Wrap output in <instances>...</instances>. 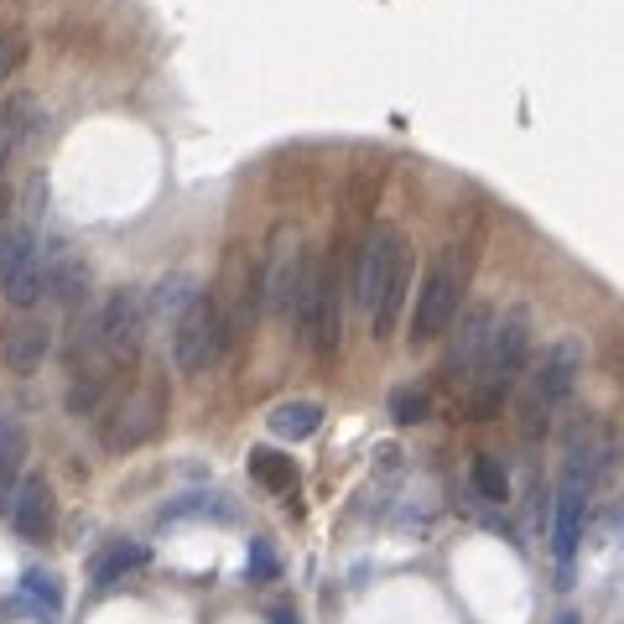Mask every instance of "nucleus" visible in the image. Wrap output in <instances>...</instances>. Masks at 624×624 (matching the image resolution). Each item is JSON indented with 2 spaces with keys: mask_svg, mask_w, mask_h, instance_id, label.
Listing matches in <instances>:
<instances>
[{
  "mask_svg": "<svg viewBox=\"0 0 624 624\" xmlns=\"http://www.w3.org/2000/svg\"><path fill=\"white\" fill-rule=\"evenodd\" d=\"M411 292V239L401 224L380 219L375 230L359 234L349 255V302L365 312L370 338H390Z\"/></svg>",
  "mask_w": 624,
  "mask_h": 624,
  "instance_id": "nucleus-1",
  "label": "nucleus"
},
{
  "mask_svg": "<svg viewBox=\"0 0 624 624\" xmlns=\"http://www.w3.org/2000/svg\"><path fill=\"white\" fill-rule=\"evenodd\" d=\"M531 370V312L526 308H510L494 328V344H489V359L473 390H468V422H494L500 406H505L521 375Z\"/></svg>",
  "mask_w": 624,
  "mask_h": 624,
  "instance_id": "nucleus-2",
  "label": "nucleus"
},
{
  "mask_svg": "<svg viewBox=\"0 0 624 624\" xmlns=\"http://www.w3.org/2000/svg\"><path fill=\"white\" fill-rule=\"evenodd\" d=\"M578 375H583V338L578 333L551 338L542 349V359L526 370V395H521V432L526 437H542L551 427V416L572 401Z\"/></svg>",
  "mask_w": 624,
  "mask_h": 624,
  "instance_id": "nucleus-3",
  "label": "nucleus"
},
{
  "mask_svg": "<svg viewBox=\"0 0 624 624\" xmlns=\"http://www.w3.org/2000/svg\"><path fill=\"white\" fill-rule=\"evenodd\" d=\"M464 287H468V266L458 260V250H437L432 255V266L422 271L416 281V297H411L406 308V338L411 349H422L432 338H443L453 328V317H458V302H464Z\"/></svg>",
  "mask_w": 624,
  "mask_h": 624,
  "instance_id": "nucleus-4",
  "label": "nucleus"
},
{
  "mask_svg": "<svg viewBox=\"0 0 624 624\" xmlns=\"http://www.w3.org/2000/svg\"><path fill=\"white\" fill-rule=\"evenodd\" d=\"M620 464V432L599 416H572L562 427V489H578L593 500V489L609 479V468Z\"/></svg>",
  "mask_w": 624,
  "mask_h": 624,
  "instance_id": "nucleus-5",
  "label": "nucleus"
},
{
  "mask_svg": "<svg viewBox=\"0 0 624 624\" xmlns=\"http://www.w3.org/2000/svg\"><path fill=\"white\" fill-rule=\"evenodd\" d=\"M167 386L161 380H141L136 390H125L115 406L99 416V443L110 453H136L146 448L156 432L167 427Z\"/></svg>",
  "mask_w": 624,
  "mask_h": 624,
  "instance_id": "nucleus-6",
  "label": "nucleus"
},
{
  "mask_svg": "<svg viewBox=\"0 0 624 624\" xmlns=\"http://www.w3.org/2000/svg\"><path fill=\"white\" fill-rule=\"evenodd\" d=\"M230 323H224V312H219L214 297H198L193 308L182 312L172 323V338H167V349H172V370L177 375H209L230 354Z\"/></svg>",
  "mask_w": 624,
  "mask_h": 624,
  "instance_id": "nucleus-7",
  "label": "nucleus"
},
{
  "mask_svg": "<svg viewBox=\"0 0 624 624\" xmlns=\"http://www.w3.org/2000/svg\"><path fill=\"white\" fill-rule=\"evenodd\" d=\"M224 312V323H230V338L255 328V317H260V302H266V276H260V260H255L245 245H234L224 255V271H219V287L209 292Z\"/></svg>",
  "mask_w": 624,
  "mask_h": 624,
  "instance_id": "nucleus-8",
  "label": "nucleus"
},
{
  "mask_svg": "<svg viewBox=\"0 0 624 624\" xmlns=\"http://www.w3.org/2000/svg\"><path fill=\"white\" fill-rule=\"evenodd\" d=\"M99 359H110L120 370H131L146 338V297L136 287H115L110 297H99Z\"/></svg>",
  "mask_w": 624,
  "mask_h": 624,
  "instance_id": "nucleus-9",
  "label": "nucleus"
},
{
  "mask_svg": "<svg viewBox=\"0 0 624 624\" xmlns=\"http://www.w3.org/2000/svg\"><path fill=\"white\" fill-rule=\"evenodd\" d=\"M494 328H500V312L489 308V302L464 308V317H458V328L448 338V354H443V375H448L453 386L473 390V380H479V370H484V359H489V344H494Z\"/></svg>",
  "mask_w": 624,
  "mask_h": 624,
  "instance_id": "nucleus-10",
  "label": "nucleus"
},
{
  "mask_svg": "<svg viewBox=\"0 0 624 624\" xmlns=\"http://www.w3.org/2000/svg\"><path fill=\"white\" fill-rule=\"evenodd\" d=\"M583 510L588 500L578 489L557 484V500L546 510V542H551V562H557V578H572V562H578V546H583Z\"/></svg>",
  "mask_w": 624,
  "mask_h": 624,
  "instance_id": "nucleus-11",
  "label": "nucleus"
},
{
  "mask_svg": "<svg viewBox=\"0 0 624 624\" xmlns=\"http://www.w3.org/2000/svg\"><path fill=\"white\" fill-rule=\"evenodd\" d=\"M89 281H94V271H89V260H83L74 245L53 239V245L42 250V292L53 297V302L78 308V302L89 297Z\"/></svg>",
  "mask_w": 624,
  "mask_h": 624,
  "instance_id": "nucleus-12",
  "label": "nucleus"
},
{
  "mask_svg": "<svg viewBox=\"0 0 624 624\" xmlns=\"http://www.w3.org/2000/svg\"><path fill=\"white\" fill-rule=\"evenodd\" d=\"M58 526V500H53V484L32 473V479H21L16 484V500H11V531H16L21 542H47Z\"/></svg>",
  "mask_w": 624,
  "mask_h": 624,
  "instance_id": "nucleus-13",
  "label": "nucleus"
},
{
  "mask_svg": "<svg viewBox=\"0 0 624 624\" xmlns=\"http://www.w3.org/2000/svg\"><path fill=\"white\" fill-rule=\"evenodd\" d=\"M53 323H42V317H16L5 338H0V365L11 375H37L47 365V354H53Z\"/></svg>",
  "mask_w": 624,
  "mask_h": 624,
  "instance_id": "nucleus-14",
  "label": "nucleus"
},
{
  "mask_svg": "<svg viewBox=\"0 0 624 624\" xmlns=\"http://www.w3.org/2000/svg\"><path fill=\"white\" fill-rule=\"evenodd\" d=\"M115 380H120V365H110V359H94V365H83V370H74V380H68V416H99V411L115 406Z\"/></svg>",
  "mask_w": 624,
  "mask_h": 624,
  "instance_id": "nucleus-15",
  "label": "nucleus"
},
{
  "mask_svg": "<svg viewBox=\"0 0 624 624\" xmlns=\"http://www.w3.org/2000/svg\"><path fill=\"white\" fill-rule=\"evenodd\" d=\"M146 542H131V536H120V542H104L89 557V583L99 588V593H110V588H120L125 578H136L141 567H146Z\"/></svg>",
  "mask_w": 624,
  "mask_h": 624,
  "instance_id": "nucleus-16",
  "label": "nucleus"
},
{
  "mask_svg": "<svg viewBox=\"0 0 624 624\" xmlns=\"http://www.w3.org/2000/svg\"><path fill=\"white\" fill-rule=\"evenodd\" d=\"M47 131V104L37 94H11L0 104V136L11 141V152H21L26 141H37Z\"/></svg>",
  "mask_w": 624,
  "mask_h": 624,
  "instance_id": "nucleus-17",
  "label": "nucleus"
},
{
  "mask_svg": "<svg viewBox=\"0 0 624 624\" xmlns=\"http://www.w3.org/2000/svg\"><path fill=\"white\" fill-rule=\"evenodd\" d=\"M266 427H271V437H281V443H308V437H317V427H323V401H308V395L281 401V406L266 416Z\"/></svg>",
  "mask_w": 624,
  "mask_h": 624,
  "instance_id": "nucleus-18",
  "label": "nucleus"
},
{
  "mask_svg": "<svg viewBox=\"0 0 624 624\" xmlns=\"http://www.w3.org/2000/svg\"><path fill=\"white\" fill-rule=\"evenodd\" d=\"M468 484H473V494L484 500V505H505L510 500V468L500 453H473L468 458Z\"/></svg>",
  "mask_w": 624,
  "mask_h": 624,
  "instance_id": "nucleus-19",
  "label": "nucleus"
},
{
  "mask_svg": "<svg viewBox=\"0 0 624 624\" xmlns=\"http://www.w3.org/2000/svg\"><path fill=\"white\" fill-rule=\"evenodd\" d=\"M245 468H250V479L266 494H297V464L287 458V453L276 448H250V458H245Z\"/></svg>",
  "mask_w": 624,
  "mask_h": 624,
  "instance_id": "nucleus-20",
  "label": "nucleus"
},
{
  "mask_svg": "<svg viewBox=\"0 0 624 624\" xmlns=\"http://www.w3.org/2000/svg\"><path fill=\"white\" fill-rule=\"evenodd\" d=\"M198 297H203V292H198L193 276H188V271H172V276H161V281L152 287V302H146V308L161 312V317H172V323H177V317L193 308Z\"/></svg>",
  "mask_w": 624,
  "mask_h": 624,
  "instance_id": "nucleus-21",
  "label": "nucleus"
},
{
  "mask_svg": "<svg viewBox=\"0 0 624 624\" xmlns=\"http://www.w3.org/2000/svg\"><path fill=\"white\" fill-rule=\"evenodd\" d=\"M37 234L26 230V224H5V230H0V281H5V276H16L21 266H32V260H37Z\"/></svg>",
  "mask_w": 624,
  "mask_h": 624,
  "instance_id": "nucleus-22",
  "label": "nucleus"
},
{
  "mask_svg": "<svg viewBox=\"0 0 624 624\" xmlns=\"http://www.w3.org/2000/svg\"><path fill=\"white\" fill-rule=\"evenodd\" d=\"M26 453H32V437L21 427L16 416H0V484H11L26 464Z\"/></svg>",
  "mask_w": 624,
  "mask_h": 624,
  "instance_id": "nucleus-23",
  "label": "nucleus"
},
{
  "mask_svg": "<svg viewBox=\"0 0 624 624\" xmlns=\"http://www.w3.org/2000/svg\"><path fill=\"white\" fill-rule=\"evenodd\" d=\"M0 297H5V302H11L16 312L37 308L42 297H47V292H42V255L32 260V266H21L16 276H5V281H0Z\"/></svg>",
  "mask_w": 624,
  "mask_h": 624,
  "instance_id": "nucleus-24",
  "label": "nucleus"
},
{
  "mask_svg": "<svg viewBox=\"0 0 624 624\" xmlns=\"http://www.w3.org/2000/svg\"><path fill=\"white\" fill-rule=\"evenodd\" d=\"M390 416L401 427H422L432 416V390L427 386H395L390 390Z\"/></svg>",
  "mask_w": 624,
  "mask_h": 624,
  "instance_id": "nucleus-25",
  "label": "nucleus"
},
{
  "mask_svg": "<svg viewBox=\"0 0 624 624\" xmlns=\"http://www.w3.org/2000/svg\"><path fill=\"white\" fill-rule=\"evenodd\" d=\"M26 53H32V42L21 37V32H5V37H0V83H11V78L21 74Z\"/></svg>",
  "mask_w": 624,
  "mask_h": 624,
  "instance_id": "nucleus-26",
  "label": "nucleus"
},
{
  "mask_svg": "<svg viewBox=\"0 0 624 624\" xmlns=\"http://www.w3.org/2000/svg\"><path fill=\"white\" fill-rule=\"evenodd\" d=\"M245 572H250V583H276V572H281V562H276V551H271L266 542H250Z\"/></svg>",
  "mask_w": 624,
  "mask_h": 624,
  "instance_id": "nucleus-27",
  "label": "nucleus"
},
{
  "mask_svg": "<svg viewBox=\"0 0 624 624\" xmlns=\"http://www.w3.org/2000/svg\"><path fill=\"white\" fill-rule=\"evenodd\" d=\"M26 593L42 599L47 609H58V588H53V578H42V572H26Z\"/></svg>",
  "mask_w": 624,
  "mask_h": 624,
  "instance_id": "nucleus-28",
  "label": "nucleus"
},
{
  "mask_svg": "<svg viewBox=\"0 0 624 624\" xmlns=\"http://www.w3.org/2000/svg\"><path fill=\"white\" fill-rule=\"evenodd\" d=\"M5 214H11V177L0 167V230H5Z\"/></svg>",
  "mask_w": 624,
  "mask_h": 624,
  "instance_id": "nucleus-29",
  "label": "nucleus"
},
{
  "mask_svg": "<svg viewBox=\"0 0 624 624\" xmlns=\"http://www.w3.org/2000/svg\"><path fill=\"white\" fill-rule=\"evenodd\" d=\"M266 620H271V624H297V614H292V609H271Z\"/></svg>",
  "mask_w": 624,
  "mask_h": 624,
  "instance_id": "nucleus-30",
  "label": "nucleus"
},
{
  "mask_svg": "<svg viewBox=\"0 0 624 624\" xmlns=\"http://www.w3.org/2000/svg\"><path fill=\"white\" fill-rule=\"evenodd\" d=\"M620 531H624V500H620Z\"/></svg>",
  "mask_w": 624,
  "mask_h": 624,
  "instance_id": "nucleus-31",
  "label": "nucleus"
},
{
  "mask_svg": "<svg viewBox=\"0 0 624 624\" xmlns=\"http://www.w3.org/2000/svg\"><path fill=\"white\" fill-rule=\"evenodd\" d=\"M0 37H5V26H0Z\"/></svg>",
  "mask_w": 624,
  "mask_h": 624,
  "instance_id": "nucleus-32",
  "label": "nucleus"
}]
</instances>
